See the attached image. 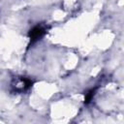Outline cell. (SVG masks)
Listing matches in <instances>:
<instances>
[{
	"instance_id": "obj_1",
	"label": "cell",
	"mask_w": 124,
	"mask_h": 124,
	"mask_svg": "<svg viewBox=\"0 0 124 124\" xmlns=\"http://www.w3.org/2000/svg\"><path fill=\"white\" fill-rule=\"evenodd\" d=\"M32 84L31 79L24 78V77H18L14 78V80L11 83V88L13 92L16 93H22L26 91Z\"/></svg>"
},
{
	"instance_id": "obj_2",
	"label": "cell",
	"mask_w": 124,
	"mask_h": 124,
	"mask_svg": "<svg viewBox=\"0 0 124 124\" xmlns=\"http://www.w3.org/2000/svg\"><path fill=\"white\" fill-rule=\"evenodd\" d=\"M45 33H46V28L44 26L37 25V26L33 27L29 33V38H30L31 43H35L38 40H40L45 35Z\"/></svg>"
}]
</instances>
